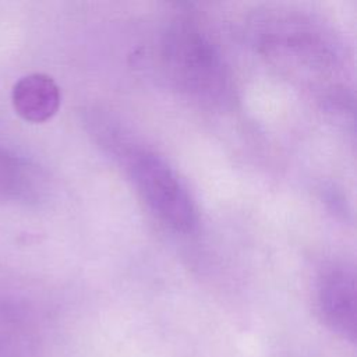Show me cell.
Here are the masks:
<instances>
[{"instance_id": "2", "label": "cell", "mask_w": 357, "mask_h": 357, "mask_svg": "<svg viewBox=\"0 0 357 357\" xmlns=\"http://www.w3.org/2000/svg\"><path fill=\"white\" fill-rule=\"evenodd\" d=\"M258 50L279 66L314 78H331L343 67V53L332 31L304 14L271 11L252 29Z\"/></svg>"}, {"instance_id": "7", "label": "cell", "mask_w": 357, "mask_h": 357, "mask_svg": "<svg viewBox=\"0 0 357 357\" xmlns=\"http://www.w3.org/2000/svg\"><path fill=\"white\" fill-rule=\"evenodd\" d=\"M60 89L54 79L46 74L33 73L20 78L11 91L15 113L29 123H45L60 107Z\"/></svg>"}, {"instance_id": "4", "label": "cell", "mask_w": 357, "mask_h": 357, "mask_svg": "<svg viewBox=\"0 0 357 357\" xmlns=\"http://www.w3.org/2000/svg\"><path fill=\"white\" fill-rule=\"evenodd\" d=\"M317 305L324 324L344 340H356V273L346 262L326 265L317 286Z\"/></svg>"}, {"instance_id": "1", "label": "cell", "mask_w": 357, "mask_h": 357, "mask_svg": "<svg viewBox=\"0 0 357 357\" xmlns=\"http://www.w3.org/2000/svg\"><path fill=\"white\" fill-rule=\"evenodd\" d=\"M160 56L166 77L190 100L205 107L231 100V78L222 53L194 18L177 17L167 24Z\"/></svg>"}, {"instance_id": "5", "label": "cell", "mask_w": 357, "mask_h": 357, "mask_svg": "<svg viewBox=\"0 0 357 357\" xmlns=\"http://www.w3.org/2000/svg\"><path fill=\"white\" fill-rule=\"evenodd\" d=\"M32 324L28 300L10 279L0 278V357H28Z\"/></svg>"}, {"instance_id": "3", "label": "cell", "mask_w": 357, "mask_h": 357, "mask_svg": "<svg viewBox=\"0 0 357 357\" xmlns=\"http://www.w3.org/2000/svg\"><path fill=\"white\" fill-rule=\"evenodd\" d=\"M126 158L130 178L151 213L176 233H191L198 223L197 208L169 162L148 149H128Z\"/></svg>"}, {"instance_id": "6", "label": "cell", "mask_w": 357, "mask_h": 357, "mask_svg": "<svg viewBox=\"0 0 357 357\" xmlns=\"http://www.w3.org/2000/svg\"><path fill=\"white\" fill-rule=\"evenodd\" d=\"M47 191L49 181L40 166L0 145L1 204H39L47 195Z\"/></svg>"}]
</instances>
